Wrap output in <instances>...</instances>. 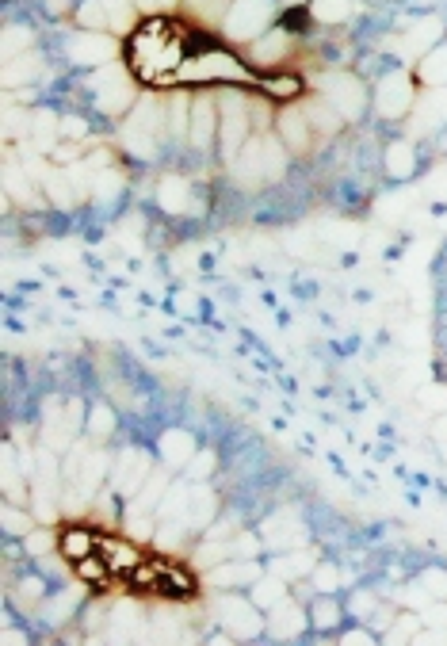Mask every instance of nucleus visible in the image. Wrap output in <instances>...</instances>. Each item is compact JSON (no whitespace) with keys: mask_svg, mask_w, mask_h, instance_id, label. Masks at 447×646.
Masks as SVG:
<instances>
[{"mask_svg":"<svg viewBox=\"0 0 447 646\" xmlns=\"http://www.w3.org/2000/svg\"><path fill=\"white\" fill-rule=\"evenodd\" d=\"M260 578V566L253 559H234V562H222V566H214L211 570V585L218 589H234V585H249Z\"/></svg>","mask_w":447,"mask_h":646,"instance_id":"412c9836","label":"nucleus"},{"mask_svg":"<svg viewBox=\"0 0 447 646\" xmlns=\"http://www.w3.org/2000/svg\"><path fill=\"white\" fill-rule=\"evenodd\" d=\"M211 471H214V452H195L188 474H192V478H207Z\"/></svg>","mask_w":447,"mask_h":646,"instance_id":"37998d69","label":"nucleus"},{"mask_svg":"<svg viewBox=\"0 0 447 646\" xmlns=\"http://www.w3.org/2000/svg\"><path fill=\"white\" fill-rule=\"evenodd\" d=\"M440 35H444V23L436 20V16H428V20L413 23V27L405 31V50H409L413 58H425L432 46H440Z\"/></svg>","mask_w":447,"mask_h":646,"instance_id":"aec40b11","label":"nucleus"},{"mask_svg":"<svg viewBox=\"0 0 447 646\" xmlns=\"http://www.w3.org/2000/svg\"><path fill=\"white\" fill-rule=\"evenodd\" d=\"M356 612H360V620H363V616H371V612H375V601L360 593V597H356Z\"/></svg>","mask_w":447,"mask_h":646,"instance_id":"de8ad7c7","label":"nucleus"},{"mask_svg":"<svg viewBox=\"0 0 447 646\" xmlns=\"http://www.w3.org/2000/svg\"><path fill=\"white\" fill-rule=\"evenodd\" d=\"M100 551V532H92L85 524H69L58 532V555L69 562H81L85 555Z\"/></svg>","mask_w":447,"mask_h":646,"instance_id":"a211bd4d","label":"nucleus"},{"mask_svg":"<svg viewBox=\"0 0 447 646\" xmlns=\"http://www.w3.org/2000/svg\"><path fill=\"white\" fill-rule=\"evenodd\" d=\"M218 111H222V127H218V150L226 161H234L237 153L245 150V142L253 138L256 115H253V96H218Z\"/></svg>","mask_w":447,"mask_h":646,"instance_id":"423d86ee","label":"nucleus"},{"mask_svg":"<svg viewBox=\"0 0 447 646\" xmlns=\"http://www.w3.org/2000/svg\"><path fill=\"white\" fill-rule=\"evenodd\" d=\"M81 406H65L62 410V402L58 406H50L46 410V448H54V452H65L69 448V440H73V432L81 429Z\"/></svg>","mask_w":447,"mask_h":646,"instance_id":"f3484780","label":"nucleus"},{"mask_svg":"<svg viewBox=\"0 0 447 646\" xmlns=\"http://www.w3.org/2000/svg\"><path fill=\"white\" fill-rule=\"evenodd\" d=\"M276 134L283 138V146L291 153H306L314 146V138H318V130L314 123L306 119V111H302V100L291 104V108H283L276 115Z\"/></svg>","mask_w":447,"mask_h":646,"instance_id":"f8f14e48","label":"nucleus"},{"mask_svg":"<svg viewBox=\"0 0 447 646\" xmlns=\"http://www.w3.org/2000/svg\"><path fill=\"white\" fill-rule=\"evenodd\" d=\"M268 627H272V635H279V639H291V635H298V631L306 627V616H302V608H298V604H291L287 597H283V601L272 608Z\"/></svg>","mask_w":447,"mask_h":646,"instance_id":"393cba45","label":"nucleus"},{"mask_svg":"<svg viewBox=\"0 0 447 646\" xmlns=\"http://www.w3.org/2000/svg\"><path fill=\"white\" fill-rule=\"evenodd\" d=\"M310 624L321 627V631L337 627V624H341V604L333 601V597H325V593H321L318 601L310 604Z\"/></svg>","mask_w":447,"mask_h":646,"instance_id":"72a5a7b5","label":"nucleus"},{"mask_svg":"<svg viewBox=\"0 0 447 646\" xmlns=\"http://www.w3.org/2000/svg\"><path fill=\"white\" fill-rule=\"evenodd\" d=\"M344 643H348V646H356V643L367 646V643H371V635H367V631H352V635H344Z\"/></svg>","mask_w":447,"mask_h":646,"instance_id":"8fccbe9b","label":"nucleus"},{"mask_svg":"<svg viewBox=\"0 0 447 646\" xmlns=\"http://www.w3.org/2000/svg\"><path fill=\"white\" fill-rule=\"evenodd\" d=\"M417 81L425 88H447V46H432L421 65H417Z\"/></svg>","mask_w":447,"mask_h":646,"instance_id":"5701e85b","label":"nucleus"},{"mask_svg":"<svg viewBox=\"0 0 447 646\" xmlns=\"http://www.w3.org/2000/svg\"><path fill=\"white\" fill-rule=\"evenodd\" d=\"M306 570H314V559H310V555H287V559L276 562V574L283 582L295 578V574H306Z\"/></svg>","mask_w":447,"mask_h":646,"instance_id":"4c0bfd02","label":"nucleus"},{"mask_svg":"<svg viewBox=\"0 0 447 646\" xmlns=\"http://www.w3.org/2000/svg\"><path fill=\"white\" fill-rule=\"evenodd\" d=\"M161 138H169V100L138 96V104L119 123V146L138 161H153L161 150Z\"/></svg>","mask_w":447,"mask_h":646,"instance_id":"7ed1b4c3","label":"nucleus"},{"mask_svg":"<svg viewBox=\"0 0 447 646\" xmlns=\"http://www.w3.org/2000/svg\"><path fill=\"white\" fill-rule=\"evenodd\" d=\"M421 585L428 589V597H447V574H440V570H428Z\"/></svg>","mask_w":447,"mask_h":646,"instance_id":"a19ab883","label":"nucleus"},{"mask_svg":"<svg viewBox=\"0 0 447 646\" xmlns=\"http://www.w3.org/2000/svg\"><path fill=\"white\" fill-rule=\"evenodd\" d=\"M100 555H104L111 578H123V582H130V574L146 559L127 536H100Z\"/></svg>","mask_w":447,"mask_h":646,"instance_id":"dca6fc26","label":"nucleus"},{"mask_svg":"<svg viewBox=\"0 0 447 646\" xmlns=\"http://www.w3.org/2000/svg\"><path fill=\"white\" fill-rule=\"evenodd\" d=\"M88 432H92V440H100V444L115 432V413H111V406H96V410L88 413Z\"/></svg>","mask_w":447,"mask_h":646,"instance_id":"c9c22d12","label":"nucleus"},{"mask_svg":"<svg viewBox=\"0 0 447 646\" xmlns=\"http://www.w3.org/2000/svg\"><path fill=\"white\" fill-rule=\"evenodd\" d=\"M386 173L394 180H405V176L417 173V150L409 142H390L386 146Z\"/></svg>","mask_w":447,"mask_h":646,"instance_id":"bb28decb","label":"nucleus"},{"mask_svg":"<svg viewBox=\"0 0 447 646\" xmlns=\"http://www.w3.org/2000/svg\"><path fill=\"white\" fill-rule=\"evenodd\" d=\"M161 459L169 463V467H188L195 455V440L192 432H180V429H169L165 436H161Z\"/></svg>","mask_w":447,"mask_h":646,"instance_id":"4be33fe9","label":"nucleus"},{"mask_svg":"<svg viewBox=\"0 0 447 646\" xmlns=\"http://www.w3.org/2000/svg\"><path fill=\"white\" fill-rule=\"evenodd\" d=\"M268 27H272V0H234L226 20H222L226 39L241 46L256 43Z\"/></svg>","mask_w":447,"mask_h":646,"instance_id":"0eeeda50","label":"nucleus"},{"mask_svg":"<svg viewBox=\"0 0 447 646\" xmlns=\"http://www.w3.org/2000/svg\"><path fill=\"white\" fill-rule=\"evenodd\" d=\"M222 85H256L253 65L241 54L226 50V46H203L192 50L180 73H176V88H222Z\"/></svg>","mask_w":447,"mask_h":646,"instance_id":"f03ea898","label":"nucleus"},{"mask_svg":"<svg viewBox=\"0 0 447 646\" xmlns=\"http://www.w3.org/2000/svg\"><path fill=\"white\" fill-rule=\"evenodd\" d=\"M287 146H283V138L279 134H253L249 142H245V150L237 153L234 161V176L237 184H245V188H256V184H264V180H279L283 169H287Z\"/></svg>","mask_w":447,"mask_h":646,"instance_id":"39448f33","label":"nucleus"},{"mask_svg":"<svg viewBox=\"0 0 447 646\" xmlns=\"http://www.w3.org/2000/svg\"><path fill=\"white\" fill-rule=\"evenodd\" d=\"M65 54L73 65H88V69H100V65H111L119 58V43L104 35V31H77L69 35L65 43Z\"/></svg>","mask_w":447,"mask_h":646,"instance_id":"9d476101","label":"nucleus"},{"mask_svg":"<svg viewBox=\"0 0 447 646\" xmlns=\"http://www.w3.org/2000/svg\"><path fill=\"white\" fill-rule=\"evenodd\" d=\"M360 12V4L356 0H310V16L325 27H337V23L352 20Z\"/></svg>","mask_w":447,"mask_h":646,"instance_id":"a878e982","label":"nucleus"},{"mask_svg":"<svg viewBox=\"0 0 447 646\" xmlns=\"http://www.w3.org/2000/svg\"><path fill=\"white\" fill-rule=\"evenodd\" d=\"M256 92L264 100H272V104L291 108L298 100H306V81H302V73H295V69H272L268 77H256Z\"/></svg>","mask_w":447,"mask_h":646,"instance_id":"ddd939ff","label":"nucleus"},{"mask_svg":"<svg viewBox=\"0 0 447 646\" xmlns=\"http://www.w3.org/2000/svg\"><path fill=\"white\" fill-rule=\"evenodd\" d=\"M337 582H341V574H337L333 566H318V570H314V585H318V593L337 589Z\"/></svg>","mask_w":447,"mask_h":646,"instance_id":"79ce46f5","label":"nucleus"},{"mask_svg":"<svg viewBox=\"0 0 447 646\" xmlns=\"http://www.w3.org/2000/svg\"><path fill=\"white\" fill-rule=\"evenodd\" d=\"M4 528L12 532V536H31V528H35V520L20 513V509H12V505H4Z\"/></svg>","mask_w":447,"mask_h":646,"instance_id":"58836bf2","label":"nucleus"},{"mask_svg":"<svg viewBox=\"0 0 447 646\" xmlns=\"http://www.w3.org/2000/svg\"><path fill=\"white\" fill-rule=\"evenodd\" d=\"M295 50V35L287 27H268L256 43H249V65H283Z\"/></svg>","mask_w":447,"mask_h":646,"instance_id":"2eb2a0df","label":"nucleus"},{"mask_svg":"<svg viewBox=\"0 0 447 646\" xmlns=\"http://www.w3.org/2000/svg\"><path fill=\"white\" fill-rule=\"evenodd\" d=\"M85 88L92 108L100 111V115H107V119H119V115H127L138 104V81H134V73L127 69V62L88 69Z\"/></svg>","mask_w":447,"mask_h":646,"instance_id":"20e7f679","label":"nucleus"},{"mask_svg":"<svg viewBox=\"0 0 447 646\" xmlns=\"http://www.w3.org/2000/svg\"><path fill=\"white\" fill-rule=\"evenodd\" d=\"M333 108L341 111L344 119H356L363 108H367V88L356 73H344V69H329V73H321V92Z\"/></svg>","mask_w":447,"mask_h":646,"instance_id":"6e6552de","label":"nucleus"},{"mask_svg":"<svg viewBox=\"0 0 447 646\" xmlns=\"http://www.w3.org/2000/svg\"><path fill=\"white\" fill-rule=\"evenodd\" d=\"M287 597V585H283V578H256V589H253V601L260 604V608H276L279 601Z\"/></svg>","mask_w":447,"mask_h":646,"instance_id":"f704fd0d","label":"nucleus"},{"mask_svg":"<svg viewBox=\"0 0 447 646\" xmlns=\"http://www.w3.org/2000/svg\"><path fill=\"white\" fill-rule=\"evenodd\" d=\"M149 459L142 452H127L123 455V463H115V486L123 490V494H138L142 490V482L149 478Z\"/></svg>","mask_w":447,"mask_h":646,"instance_id":"6ab92c4d","label":"nucleus"},{"mask_svg":"<svg viewBox=\"0 0 447 646\" xmlns=\"http://www.w3.org/2000/svg\"><path fill=\"white\" fill-rule=\"evenodd\" d=\"M73 570H77V578H81V582H85V585H96V589H104L107 582H115L100 551H92V555H85L81 562H73Z\"/></svg>","mask_w":447,"mask_h":646,"instance_id":"c85d7f7f","label":"nucleus"},{"mask_svg":"<svg viewBox=\"0 0 447 646\" xmlns=\"http://www.w3.org/2000/svg\"><path fill=\"white\" fill-rule=\"evenodd\" d=\"M192 54V31L188 23L172 16H142L134 31H127L123 62L134 81L146 88H176V73Z\"/></svg>","mask_w":447,"mask_h":646,"instance_id":"f257e3e1","label":"nucleus"},{"mask_svg":"<svg viewBox=\"0 0 447 646\" xmlns=\"http://www.w3.org/2000/svg\"><path fill=\"white\" fill-rule=\"evenodd\" d=\"M230 4H234V0H184V8L203 23H222L226 20V12H230Z\"/></svg>","mask_w":447,"mask_h":646,"instance_id":"2f4dec72","label":"nucleus"},{"mask_svg":"<svg viewBox=\"0 0 447 646\" xmlns=\"http://www.w3.org/2000/svg\"><path fill=\"white\" fill-rule=\"evenodd\" d=\"M46 12H50V16H65L69 4H65V0H46Z\"/></svg>","mask_w":447,"mask_h":646,"instance_id":"09e8293b","label":"nucleus"},{"mask_svg":"<svg viewBox=\"0 0 447 646\" xmlns=\"http://www.w3.org/2000/svg\"><path fill=\"white\" fill-rule=\"evenodd\" d=\"M413 108H417V85H413V77L405 69L386 73L383 81L375 85V111L383 119H405Z\"/></svg>","mask_w":447,"mask_h":646,"instance_id":"1a4fd4ad","label":"nucleus"},{"mask_svg":"<svg viewBox=\"0 0 447 646\" xmlns=\"http://www.w3.org/2000/svg\"><path fill=\"white\" fill-rule=\"evenodd\" d=\"M157 203H161L169 215H184V211L192 207V184H188V180H176V176L161 180V188H157Z\"/></svg>","mask_w":447,"mask_h":646,"instance_id":"b1692460","label":"nucleus"},{"mask_svg":"<svg viewBox=\"0 0 447 646\" xmlns=\"http://www.w3.org/2000/svg\"><path fill=\"white\" fill-rule=\"evenodd\" d=\"M214 517V494L211 490H192V501H188V524L192 528H203V524H211Z\"/></svg>","mask_w":447,"mask_h":646,"instance_id":"473e14b6","label":"nucleus"},{"mask_svg":"<svg viewBox=\"0 0 447 646\" xmlns=\"http://www.w3.org/2000/svg\"><path fill=\"white\" fill-rule=\"evenodd\" d=\"M35 77H39V58L27 54V50H23L20 58H12L8 69H4V85L8 88H16L20 81H35Z\"/></svg>","mask_w":447,"mask_h":646,"instance_id":"7c9ffc66","label":"nucleus"},{"mask_svg":"<svg viewBox=\"0 0 447 646\" xmlns=\"http://www.w3.org/2000/svg\"><path fill=\"white\" fill-rule=\"evenodd\" d=\"M421 620H425V624H432V627H444L447 624V608H444V604H436L432 612H421Z\"/></svg>","mask_w":447,"mask_h":646,"instance_id":"a18cd8bd","label":"nucleus"},{"mask_svg":"<svg viewBox=\"0 0 447 646\" xmlns=\"http://www.w3.org/2000/svg\"><path fill=\"white\" fill-rule=\"evenodd\" d=\"M73 20H77V27H81V31H107V27H111V23H107L104 0H77Z\"/></svg>","mask_w":447,"mask_h":646,"instance_id":"c756f323","label":"nucleus"},{"mask_svg":"<svg viewBox=\"0 0 447 646\" xmlns=\"http://www.w3.org/2000/svg\"><path fill=\"white\" fill-rule=\"evenodd\" d=\"M421 398H428L432 410H444L447 406V390H421Z\"/></svg>","mask_w":447,"mask_h":646,"instance_id":"49530a36","label":"nucleus"},{"mask_svg":"<svg viewBox=\"0 0 447 646\" xmlns=\"http://www.w3.org/2000/svg\"><path fill=\"white\" fill-rule=\"evenodd\" d=\"M31 43H35V31H31V27H8L4 54H8V58H16V54H20V50H27Z\"/></svg>","mask_w":447,"mask_h":646,"instance_id":"e433bc0d","label":"nucleus"},{"mask_svg":"<svg viewBox=\"0 0 447 646\" xmlns=\"http://www.w3.org/2000/svg\"><path fill=\"white\" fill-rule=\"evenodd\" d=\"M218 127H222L218 96H192V134H188V146L195 153L218 150Z\"/></svg>","mask_w":447,"mask_h":646,"instance_id":"9b49d317","label":"nucleus"},{"mask_svg":"<svg viewBox=\"0 0 447 646\" xmlns=\"http://www.w3.org/2000/svg\"><path fill=\"white\" fill-rule=\"evenodd\" d=\"M50 543H58V536H50V532H31V536H27V551H39V555H43V551H50Z\"/></svg>","mask_w":447,"mask_h":646,"instance_id":"c03bdc74","label":"nucleus"},{"mask_svg":"<svg viewBox=\"0 0 447 646\" xmlns=\"http://www.w3.org/2000/svg\"><path fill=\"white\" fill-rule=\"evenodd\" d=\"M218 620L230 635H241V639H253L264 631V620L256 616V601H241V597H222L218 601Z\"/></svg>","mask_w":447,"mask_h":646,"instance_id":"4468645a","label":"nucleus"},{"mask_svg":"<svg viewBox=\"0 0 447 646\" xmlns=\"http://www.w3.org/2000/svg\"><path fill=\"white\" fill-rule=\"evenodd\" d=\"M39 597H43V582H39V578H23L20 589H16V604L27 608V604L39 601Z\"/></svg>","mask_w":447,"mask_h":646,"instance_id":"ea45409f","label":"nucleus"},{"mask_svg":"<svg viewBox=\"0 0 447 646\" xmlns=\"http://www.w3.org/2000/svg\"><path fill=\"white\" fill-rule=\"evenodd\" d=\"M264 539H268L272 547H287V543H298V539H302V528L295 524L291 513H279V517H272L264 524Z\"/></svg>","mask_w":447,"mask_h":646,"instance_id":"cd10ccee","label":"nucleus"}]
</instances>
